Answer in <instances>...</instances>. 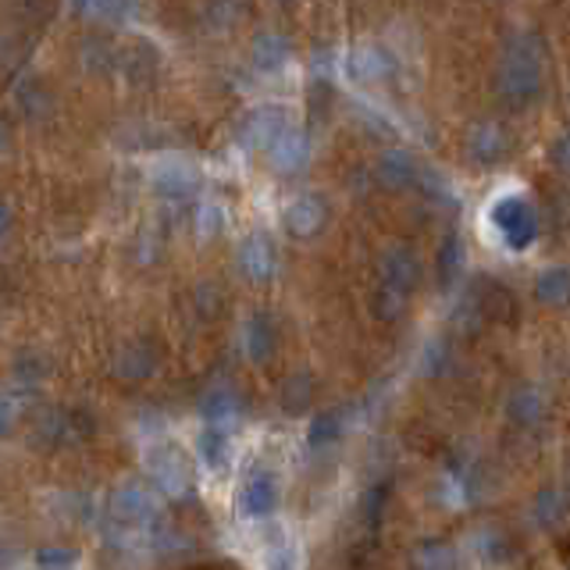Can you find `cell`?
<instances>
[{
  "instance_id": "obj_1",
  "label": "cell",
  "mask_w": 570,
  "mask_h": 570,
  "mask_svg": "<svg viewBox=\"0 0 570 570\" xmlns=\"http://www.w3.org/2000/svg\"><path fill=\"white\" fill-rule=\"evenodd\" d=\"M546 64H549V44L535 29L513 33L499 54L496 69V89L510 108H528L531 100L542 97L546 86Z\"/></svg>"
},
{
  "instance_id": "obj_2",
  "label": "cell",
  "mask_w": 570,
  "mask_h": 570,
  "mask_svg": "<svg viewBox=\"0 0 570 570\" xmlns=\"http://www.w3.org/2000/svg\"><path fill=\"white\" fill-rule=\"evenodd\" d=\"M282 128H289V122H285V108H278V103H261V108H253L250 114H246L243 139L250 142V147H271Z\"/></svg>"
},
{
  "instance_id": "obj_3",
  "label": "cell",
  "mask_w": 570,
  "mask_h": 570,
  "mask_svg": "<svg viewBox=\"0 0 570 570\" xmlns=\"http://www.w3.org/2000/svg\"><path fill=\"white\" fill-rule=\"evenodd\" d=\"M346 64H349V75L360 83H385L396 69V58L379 44H364L346 58Z\"/></svg>"
},
{
  "instance_id": "obj_4",
  "label": "cell",
  "mask_w": 570,
  "mask_h": 570,
  "mask_svg": "<svg viewBox=\"0 0 570 570\" xmlns=\"http://www.w3.org/2000/svg\"><path fill=\"white\" fill-rule=\"evenodd\" d=\"M492 218H496L499 232H503V236H507L513 246H517V243H528L531 232H535V214H531L528 200H521V197L499 200L496 211H492Z\"/></svg>"
},
{
  "instance_id": "obj_5",
  "label": "cell",
  "mask_w": 570,
  "mask_h": 570,
  "mask_svg": "<svg viewBox=\"0 0 570 570\" xmlns=\"http://www.w3.org/2000/svg\"><path fill=\"white\" fill-rule=\"evenodd\" d=\"M250 18V0H207L200 11L203 29L211 36H228Z\"/></svg>"
},
{
  "instance_id": "obj_6",
  "label": "cell",
  "mask_w": 570,
  "mask_h": 570,
  "mask_svg": "<svg viewBox=\"0 0 570 570\" xmlns=\"http://www.w3.org/2000/svg\"><path fill=\"white\" fill-rule=\"evenodd\" d=\"M268 150H271V164H275L282 175L300 172V168L310 161V142H307V133H300V128H282L278 139L271 142Z\"/></svg>"
},
{
  "instance_id": "obj_7",
  "label": "cell",
  "mask_w": 570,
  "mask_h": 570,
  "mask_svg": "<svg viewBox=\"0 0 570 570\" xmlns=\"http://www.w3.org/2000/svg\"><path fill=\"white\" fill-rule=\"evenodd\" d=\"M250 54H253V64L261 72H278L282 64H289L293 47H289V40H285L278 29H261L253 36Z\"/></svg>"
},
{
  "instance_id": "obj_8",
  "label": "cell",
  "mask_w": 570,
  "mask_h": 570,
  "mask_svg": "<svg viewBox=\"0 0 570 570\" xmlns=\"http://www.w3.org/2000/svg\"><path fill=\"white\" fill-rule=\"evenodd\" d=\"M468 147H471V158L474 161H499L503 158V150H507V136H503V128L496 122H478L471 128V136H468Z\"/></svg>"
},
{
  "instance_id": "obj_9",
  "label": "cell",
  "mask_w": 570,
  "mask_h": 570,
  "mask_svg": "<svg viewBox=\"0 0 570 570\" xmlns=\"http://www.w3.org/2000/svg\"><path fill=\"white\" fill-rule=\"evenodd\" d=\"M285 222H289L296 236H314V232L325 225V203H321V197H300L289 207Z\"/></svg>"
},
{
  "instance_id": "obj_10",
  "label": "cell",
  "mask_w": 570,
  "mask_h": 570,
  "mask_svg": "<svg viewBox=\"0 0 570 570\" xmlns=\"http://www.w3.org/2000/svg\"><path fill=\"white\" fill-rule=\"evenodd\" d=\"M410 175H413V164H410V158L407 153H388V158L382 161V178L385 183H393V186H399V183H410Z\"/></svg>"
},
{
  "instance_id": "obj_11",
  "label": "cell",
  "mask_w": 570,
  "mask_h": 570,
  "mask_svg": "<svg viewBox=\"0 0 570 570\" xmlns=\"http://www.w3.org/2000/svg\"><path fill=\"white\" fill-rule=\"evenodd\" d=\"M72 8L83 18H119L122 0H72Z\"/></svg>"
},
{
  "instance_id": "obj_12",
  "label": "cell",
  "mask_w": 570,
  "mask_h": 570,
  "mask_svg": "<svg viewBox=\"0 0 570 570\" xmlns=\"http://www.w3.org/2000/svg\"><path fill=\"white\" fill-rule=\"evenodd\" d=\"M18 103L25 111H36V103H44V108H50V97L44 94L40 83H22L18 86Z\"/></svg>"
},
{
  "instance_id": "obj_13",
  "label": "cell",
  "mask_w": 570,
  "mask_h": 570,
  "mask_svg": "<svg viewBox=\"0 0 570 570\" xmlns=\"http://www.w3.org/2000/svg\"><path fill=\"white\" fill-rule=\"evenodd\" d=\"M4 225H8V207L0 203V228H4Z\"/></svg>"
},
{
  "instance_id": "obj_14",
  "label": "cell",
  "mask_w": 570,
  "mask_h": 570,
  "mask_svg": "<svg viewBox=\"0 0 570 570\" xmlns=\"http://www.w3.org/2000/svg\"><path fill=\"white\" fill-rule=\"evenodd\" d=\"M282 4H296V0H282Z\"/></svg>"
},
{
  "instance_id": "obj_15",
  "label": "cell",
  "mask_w": 570,
  "mask_h": 570,
  "mask_svg": "<svg viewBox=\"0 0 570 570\" xmlns=\"http://www.w3.org/2000/svg\"><path fill=\"white\" fill-rule=\"evenodd\" d=\"M0 139H4V128H0Z\"/></svg>"
}]
</instances>
